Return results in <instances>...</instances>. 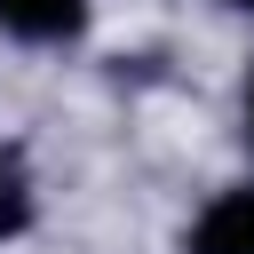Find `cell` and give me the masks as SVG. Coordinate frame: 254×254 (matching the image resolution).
I'll return each instance as SVG.
<instances>
[{
	"instance_id": "6da1fadb",
	"label": "cell",
	"mask_w": 254,
	"mask_h": 254,
	"mask_svg": "<svg viewBox=\"0 0 254 254\" xmlns=\"http://www.w3.org/2000/svg\"><path fill=\"white\" fill-rule=\"evenodd\" d=\"M190 254H254V183L246 190H222L190 222Z\"/></svg>"
},
{
	"instance_id": "7a4b0ae2",
	"label": "cell",
	"mask_w": 254,
	"mask_h": 254,
	"mask_svg": "<svg viewBox=\"0 0 254 254\" xmlns=\"http://www.w3.org/2000/svg\"><path fill=\"white\" fill-rule=\"evenodd\" d=\"M87 24V0H0V32L16 40H71Z\"/></svg>"
},
{
	"instance_id": "3957f363",
	"label": "cell",
	"mask_w": 254,
	"mask_h": 254,
	"mask_svg": "<svg viewBox=\"0 0 254 254\" xmlns=\"http://www.w3.org/2000/svg\"><path fill=\"white\" fill-rule=\"evenodd\" d=\"M24 222H32V183H24L16 151H0V238H8V230H24Z\"/></svg>"
},
{
	"instance_id": "277c9868",
	"label": "cell",
	"mask_w": 254,
	"mask_h": 254,
	"mask_svg": "<svg viewBox=\"0 0 254 254\" xmlns=\"http://www.w3.org/2000/svg\"><path fill=\"white\" fill-rule=\"evenodd\" d=\"M246 135H254V79H246Z\"/></svg>"
},
{
	"instance_id": "5b68a950",
	"label": "cell",
	"mask_w": 254,
	"mask_h": 254,
	"mask_svg": "<svg viewBox=\"0 0 254 254\" xmlns=\"http://www.w3.org/2000/svg\"><path fill=\"white\" fill-rule=\"evenodd\" d=\"M230 8H246V16H254V0H230Z\"/></svg>"
}]
</instances>
